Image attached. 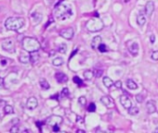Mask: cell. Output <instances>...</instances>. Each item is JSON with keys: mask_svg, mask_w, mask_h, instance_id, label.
I'll return each mask as SVG.
<instances>
[{"mask_svg": "<svg viewBox=\"0 0 158 133\" xmlns=\"http://www.w3.org/2000/svg\"><path fill=\"white\" fill-rule=\"evenodd\" d=\"M54 15L59 20H66L73 15V10L70 5L65 3L63 0H60L54 8Z\"/></svg>", "mask_w": 158, "mask_h": 133, "instance_id": "obj_1", "label": "cell"}, {"mask_svg": "<svg viewBox=\"0 0 158 133\" xmlns=\"http://www.w3.org/2000/svg\"><path fill=\"white\" fill-rule=\"evenodd\" d=\"M24 19L21 17H10L5 22V27L10 31H19L24 26Z\"/></svg>", "mask_w": 158, "mask_h": 133, "instance_id": "obj_2", "label": "cell"}, {"mask_svg": "<svg viewBox=\"0 0 158 133\" xmlns=\"http://www.w3.org/2000/svg\"><path fill=\"white\" fill-rule=\"evenodd\" d=\"M21 44H23V49L29 53L38 51L39 48H40V43H39V42L36 38H33V37L23 38Z\"/></svg>", "mask_w": 158, "mask_h": 133, "instance_id": "obj_3", "label": "cell"}, {"mask_svg": "<svg viewBox=\"0 0 158 133\" xmlns=\"http://www.w3.org/2000/svg\"><path fill=\"white\" fill-rule=\"evenodd\" d=\"M86 28L87 29V31H89L91 33L98 32V31L102 30L103 23L102 20H100L98 19H92L86 24Z\"/></svg>", "mask_w": 158, "mask_h": 133, "instance_id": "obj_4", "label": "cell"}, {"mask_svg": "<svg viewBox=\"0 0 158 133\" xmlns=\"http://www.w3.org/2000/svg\"><path fill=\"white\" fill-rule=\"evenodd\" d=\"M63 117H60V116H56V115H54V116H51V117H49V118H47L46 123L49 126L53 127V126H56V125H59L60 126V124L63 123Z\"/></svg>", "mask_w": 158, "mask_h": 133, "instance_id": "obj_5", "label": "cell"}, {"mask_svg": "<svg viewBox=\"0 0 158 133\" xmlns=\"http://www.w3.org/2000/svg\"><path fill=\"white\" fill-rule=\"evenodd\" d=\"M126 46H128V49L129 53L132 56H137L139 54V44L137 42L135 41H128L126 43Z\"/></svg>", "mask_w": 158, "mask_h": 133, "instance_id": "obj_6", "label": "cell"}, {"mask_svg": "<svg viewBox=\"0 0 158 133\" xmlns=\"http://www.w3.org/2000/svg\"><path fill=\"white\" fill-rule=\"evenodd\" d=\"M2 48L8 53H14L15 51L14 43H13L11 39H6L5 41L2 43Z\"/></svg>", "mask_w": 158, "mask_h": 133, "instance_id": "obj_7", "label": "cell"}, {"mask_svg": "<svg viewBox=\"0 0 158 133\" xmlns=\"http://www.w3.org/2000/svg\"><path fill=\"white\" fill-rule=\"evenodd\" d=\"M60 35L61 37H63L64 39H67V40H71L74 35V31L73 28H65V29H63L60 32Z\"/></svg>", "mask_w": 158, "mask_h": 133, "instance_id": "obj_8", "label": "cell"}, {"mask_svg": "<svg viewBox=\"0 0 158 133\" xmlns=\"http://www.w3.org/2000/svg\"><path fill=\"white\" fill-rule=\"evenodd\" d=\"M120 103L123 105V107L126 108V110L130 109L133 106L132 105V102H131L130 98H129L128 96H126V95H122L120 97Z\"/></svg>", "mask_w": 158, "mask_h": 133, "instance_id": "obj_9", "label": "cell"}, {"mask_svg": "<svg viewBox=\"0 0 158 133\" xmlns=\"http://www.w3.org/2000/svg\"><path fill=\"white\" fill-rule=\"evenodd\" d=\"M100 102H102V104L106 106L107 108H113V106H115L113 100L110 96H107V95L102 96V98H100Z\"/></svg>", "mask_w": 158, "mask_h": 133, "instance_id": "obj_10", "label": "cell"}, {"mask_svg": "<svg viewBox=\"0 0 158 133\" xmlns=\"http://www.w3.org/2000/svg\"><path fill=\"white\" fill-rule=\"evenodd\" d=\"M38 105V102L36 97H30V98L27 100V103H26V106L27 108L30 110H34L37 107Z\"/></svg>", "mask_w": 158, "mask_h": 133, "instance_id": "obj_11", "label": "cell"}, {"mask_svg": "<svg viewBox=\"0 0 158 133\" xmlns=\"http://www.w3.org/2000/svg\"><path fill=\"white\" fill-rule=\"evenodd\" d=\"M55 79H57V81L59 83H65L68 81L67 75L64 74L63 72H57L55 75Z\"/></svg>", "mask_w": 158, "mask_h": 133, "instance_id": "obj_12", "label": "cell"}, {"mask_svg": "<svg viewBox=\"0 0 158 133\" xmlns=\"http://www.w3.org/2000/svg\"><path fill=\"white\" fill-rule=\"evenodd\" d=\"M153 11H155V3H153V1H148L146 3V6H145V13L146 15L150 17Z\"/></svg>", "mask_w": 158, "mask_h": 133, "instance_id": "obj_13", "label": "cell"}, {"mask_svg": "<svg viewBox=\"0 0 158 133\" xmlns=\"http://www.w3.org/2000/svg\"><path fill=\"white\" fill-rule=\"evenodd\" d=\"M146 108H147V111H148L149 114L155 113L156 111V106H155V101H153V100L148 101L147 104H146Z\"/></svg>", "mask_w": 158, "mask_h": 133, "instance_id": "obj_14", "label": "cell"}, {"mask_svg": "<svg viewBox=\"0 0 158 133\" xmlns=\"http://www.w3.org/2000/svg\"><path fill=\"white\" fill-rule=\"evenodd\" d=\"M102 37L100 36H95L93 39H92V42H91V47L93 49H98L100 44L102 43Z\"/></svg>", "mask_w": 158, "mask_h": 133, "instance_id": "obj_15", "label": "cell"}, {"mask_svg": "<svg viewBox=\"0 0 158 133\" xmlns=\"http://www.w3.org/2000/svg\"><path fill=\"white\" fill-rule=\"evenodd\" d=\"M39 59V54L37 51L36 52H31L30 53V61L32 62V64H36Z\"/></svg>", "mask_w": 158, "mask_h": 133, "instance_id": "obj_16", "label": "cell"}, {"mask_svg": "<svg viewBox=\"0 0 158 133\" xmlns=\"http://www.w3.org/2000/svg\"><path fill=\"white\" fill-rule=\"evenodd\" d=\"M146 22V19H145V16H144L143 14H139L138 17H137V23L139 26H140V27H142V26L145 24Z\"/></svg>", "mask_w": 158, "mask_h": 133, "instance_id": "obj_17", "label": "cell"}, {"mask_svg": "<svg viewBox=\"0 0 158 133\" xmlns=\"http://www.w3.org/2000/svg\"><path fill=\"white\" fill-rule=\"evenodd\" d=\"M103 84H104V86L106 87V88H111L112 86H113V79H111V78H109V77H107V76H105V77H103Z\"/></svg>", "mask_w": 158, "mask_h": 133, "instance_id": "obj_18", "label": "cell"}, {"mask_svg": "<svg viewBox=\"0 0 158 133\" xmlns=\"http://www.w3.org/2000/svg\"><path fill=\"white\" fill-rule=\"evenodd\" d=\"M31 18H32V20L34 21V23H39V22H40L41 20H42V15L39 14V13L34 12V13H33L32 15H31Z\"/></svg>", "mask_w": 158, "mask_h": 133, "instance_id": "obj_19", "label": "cell"}, {"mask_svg": "<svg viewBox=\"0 0 158 133\" xmlns=\"http://www.w3.org/2000/svg\"><path fill=\"white\" fill-rule=\"evenodd\" d=\"M126 86H128V88L130 89V90H136V89H138L137 83H136L133 79H128V81H126Z\"/></svg>", "mask_w": 158, "mask_h": 133, "instance_id": "obj_20", "label": "cell"}, {"mask_svg": "<svg viewBox=\"0 0 158 133\" xmlns=\"http://www.w3.org/2000/svg\"><path fill=\"white\" fill-rule=\"evenodd\" d=\"M39 84H40L41 88L43 89V90H49V83L47 81V79H41L40 81H39Z\"/></svg>", "mask_w": 158, "mask_h": 133, "instance_id": "obj_21", "label": "cell"}, {"mask_svg": "<svg viewBox=\"0 0 158 133\" xmlns=\"http://www.w3.org/2000/svg\"><path fill=\"white\" fill-rule=\"evenodd\" d=\"M94 77V73L91 70H86L84 72V78L87 79V81H90V79Z\"/></svg>", "mask_w": 158, "mask_h": 133, "instance_id": "obj_22", "label": "cell"}, {"mask_svg": "<svg viewBox=\"0 0 158 133\" xmlns=\"http://www.w3.org/2000/svg\"><path fill=\"white\" fill-rule=\"evenodd\" d=\"M52 64L56 66L63 65V58H61V57H56V58L53 59V61H52Z\"/></svg>", "mask_w": 158, "mask_h": 133, "instance_id": "obj_23", "label": "cell"}, {"mask_svg": "<svg viewBox=\"0 0 158 133\" xmlns=\"http://www.w3.org/2000/svg\"><path fill=\"white\" fill-rule=\"evenodd\" d=\"M14 113V109L11 105H6L5 107H4V114L6 115H10V114H12Z\"/></svg>", "mask_w": 158, "mask_h": 133, "instance_id": "obj_24", "label": "cell"}, {"mask_svg": "<svg viewBox=\"0 0 158 133\" xmlns=\"http://www.w3.org/2000/svg\"><path fill=\"white\" fill-rule=\"evenodd\" d=\"M128 113L130 115H132V116H134V115H137L139 113V108L137 107V106H132L130 109L128 110Z\"/></svg>", "mask_w": 158, "mask_h": 133, "instance_id": "obj_25", "label": "cell"}, {"mask_svg": "<svg viewBox=\"0 0 158 133\" xmlns=\"http://www.w3.org/2000/svg\"><path fill=\"white\" fill-rule=\"evenodd\" d=\"M19 59H20V61L21 62V63H24L25 64V63H28V62L30 61V56L23 55V56H21L19 57Z\"/></svg>", "mask_w": 158, "mask_h": 133, "instance_id": "obj_26", "label": "cell"}, {"mask_svg": "<svg viewBox=\"0 0 158 133\" xmlns=\"http://www.w3.org/2000/svg\"><path fill=\"white\" fill-rule=\"evenodd\" d=\"M59 52L60 53H63V54H65L66 53V50H67V45L65 43H61L60 45L59 46Z\"/></svg>", "mask_w": 158, "mask_h": 133, "instance_id": "obj_27", "label": "cell"}, {"mask_svg": "<svg viewBox=\"0 0 158 133\" xmlns=\"http://www.w3.org/2000/svg\"><path fill=\"white\" fill-rule=\"evenodd\" d=\"M69 94H70V92L68 90V88H63V91L60 92L61 97H67V96H69Z\"/></svg>", "mask_w": 158, "mask_h": 133, "instance_id": "obj_28", "label": "cell"}, {"mask_svg": "<svg viewBox=\"0 0 158 133\" xmlns=\"http://www.w3.org/2000/svg\"><path fill=\"white\" fill-rule=\"evenodd\" d=\"M78 103L80 104V105H86L87 104V98L85 96H81V97H79V99H78Z\"/></svg>", "mask_w": 158, "mask_h": 133, "instance_id": "obj_29", "label": "cell"}, {"mask_svg": "<svg viewBox=\"0 0 158 133\" xmlns=\"http://www.w3.org/2000/svg\"><path fill=\"white\" fill-rule=\"evenodd\" d=\"M73 81H74V83L78 84V85H82V84H83L82 79H81L80 78H79L78 76H74V77L73 78Z\"/></svg>", "mask_w": 158, "mask_h": 133, "instance_id": "obj_30", "label": "cell"}, {"mask_svg": "<svg viewBox=\"0 0 158 133\" xmlns=\"http://www.w3.org/2000/svg\"><path fill=\"white\" fill-rule=\"evenodd\" d=\"M99 51L100 52V53H105V52H107V47H106V45L105 44H103V43H100V46H99Z\"/></svg>", "mask_w": 158, "mask_h": 133, "instance_id": "obj_31", "label": "cell"}, {"mask_svg": "<svg viewBox=\"0 0 158 133\" xmlns=\"http://www.w3.org/2000/svg\"><path fill=\"white\" fill-rule=\"evenodd\" d=\"M87 111H89V112H95V111H96V105H95L94 103L89 104V107H87Z\"/></svg>", "mask_w": 158, "mask_h": 133, "instance_id": "obj_32", "label": "cell"}, {"mask_svg": "<svg viewBox=\"0 0 158 133\" xmlns=\"http://www.w3.org/2000/svg\"><path fill=\"white\" fill-rule=\"evenodd\" d=\"M151 57H152V59L155 60V61L158 60V51H153L151 55Z\"/></svg>", "mask_w": 158, "mask_h": 133, "instance_id": "obj_33", "label": "cell"}, {"mask_svg": "<svg viewBox=\"0 0 158 133\" xmlns=\"http://www.w3.org/2000/svg\"><path fill=\"white\" fill-rule=\"evenodd\" d=\"M136 100H137L139 103H142V101L144 100V98H143V96L142 94H138V95H136Z\"/></svg>", "mask_w": 158, "mask_h": 133, "instance_id": "obj_34", "label": "cell"}, {"mask_svg": "<svg viewBox=\"0 0 158 133\" xmlns=\"http://www.w3.org/2000/svg\"><path fill=\"white\" fill-rule=\"evenodd\" d=\"M102 75V69H96V71H95V76L97 77V78H100V76Z\"/></svg>", "mask_w": 158, "mask_h": 133, "instance_id": "obj_35", "label": "cell"}, {"mask_svg": "<svg viewBox=\"0 0 158 133\" xmlns=\"http://www.w3.org/2000/svg\"><path fill=\"white\" fill-rule=\"evenodd\" d=\"M19 131H20V128H19V126L17 125L10 128V132H19Z\"/></svg>", "mask_w": 158, "mask_h": 133, "instance_id": "obj_36", "label": "cell"}, {"mask_svg": "<svg viewBox=\"0 0 158 133\" xmlns=\"http://www.w3.org/2000/svg\"><path fill=\"white\" fill-rule=\"evenodd\" d=\"M115 86L117 88V89H120L122 87V81H116L115 82Z\"/></svg>", "mask_w": 158, "mask_h": 133, "instance_id": "obj_37", "label": "cell"}, {"mask_svg": "<svg viewBox=\"0 0 158 133\" xmlns=\"http://www.w3.org/2000/svg\"><path fill=\"white\" fill-rule=\"evenodd\" d=\"M52 128H53V131L57 132V131H59V130H60V126H59V125L53 126V127H52Z\"/></svg>", "mask_w": 158, "mask_h": 133, "instance_id": "obj_38", "label": "cell"}, {"mask_svg": "<svg viewBox=\"0 0 158 133\" xmlns=\"http://www.w3.org/2000/svg\"><path fill=\"white\" fill-rule=\"evenodd\" d=\"M150 39H151V43H155V35H151Z\"/></svg>", "mask_w": 158, "mask_h": 133, "instance_id": "obj_39", "label": "cell"}, {"mask_svg": "<svg viewBox=\"0 0 158 133\" xmlns=\"http://www.w3.org/2000/svg\"><path fill=\"white\" fill-rule=\"evenodd\" d=\"M3 84H4V79L0 77V87L3 86Z\"/></svg>", "mask_w": 158, "mask_h": 133, "instance_id": "obj_40", "label": "cell"}, {"mask_svg": "<svg viewBox=\"0 0 158 133\" xmlns=\"http://www.w3.org/2000/svg\"><path fill=\"white\" fill-rule=\"evenodd\" d=\"M36 125H37V127L39 128V130H40V131H41V123H40V122H36Z\"/></svg>", "mask_w": 158, "mask_h": 133, "instance_id": "obj_41", "label": "cell"}, {"mask_svg": "<svg viewBox=\"0 0 158 133\" xmlns=\"http://www.w3.org/2000/svg\"><path fill=\"white\" fill-rule=\"evenodd\" d=\"M77 132H81V133H85V130H77Z\"/></svg>", "mask_w": 158, "mask_h": 133, "instance_id": "obj_42", "label": "cell"}, {"mask_svg": "<svg viewBox=\"0 0 158 133\" xmlns=\"http://www.w3.org/2000/svg\"><path fill=\"white\" fill-rule=\"evenodd\" d=\"M122 1L124 2V3H128V2H129V1H130V0H122Z\"/></svg>", "mask_w": 158, "mask_h": 133, "instance_id": "obj_43", "label": "cell"}, {"mask_svg": "<svg viewBox=\"0 0 158 133\" xmlns=\"http://www.w3.org/2000/svg\"><path fill=\"white\" fill-rule=\"evenodd\" d=\"M155 132H158V128H156V130H155Z\"/></svg>", "mask_w": 158, "mask_h": 133, "instance_id": "obj_44", "label": "cell"}]
</instances>
